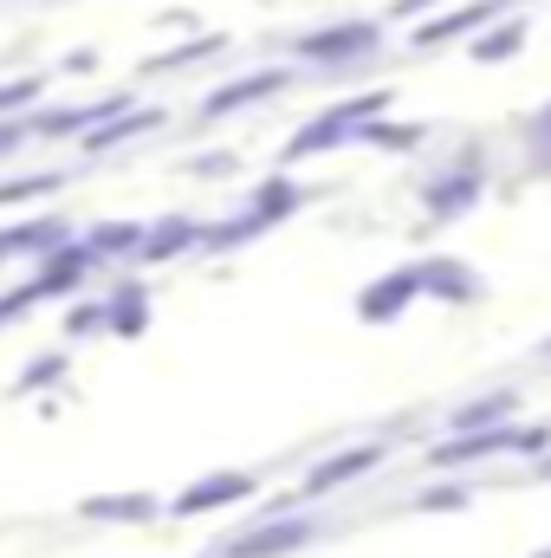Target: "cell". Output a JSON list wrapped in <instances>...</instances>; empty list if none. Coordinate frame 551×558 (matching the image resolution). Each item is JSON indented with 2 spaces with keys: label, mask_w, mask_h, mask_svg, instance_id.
Returning <instances> with one entry per match:
<instances>
[{
  "label": "cell",
  "mask_w": 551,
  "mask_h": 558,
  "mask_svg": "<svg viewBox=\"0 0 551 558\" xmlns=\"http://www.w3.org/2000/svg\"><path fill=\"white\" fill-rule=\"evenodd\" d=\"M162 507L149 500V494H111V500H85L78 507V520H156Z\"/></svg>",
  "instance_id": "5b68a950"
},
{
  "label": "cell",
  "mask_w": 551,
  "mask_h": 558,
  "mask_svg": "<svg viewBox=\"0 0 551 558\" xmlns=\"http://www.w3.org/2000/svg\"><path fill=\"white\" fill-rule=\"evenodd\" d=\"M506 410H513V397H487V403H474V410H454V428H461V435H474V428H493Z\"/></svg>",
  "instance_id": "9c48e42d"
},
{
  "label": "cell",
  "mask_w": 551,
  "mask_h": 558,
  "mask_svg": "<svg viewBox=\"0 0 551 558\" xmlns=\"http://www.w3.org/2000/svg\"><path fill=\"white\" fill-rule=\"evenodd\" d=\"M546 474H551V461H546Z\"/></svg>",
  "instance_id": "4fadbf2b"
},
{
  "label": "cell",
  "mask_w": 551,
  "mask_h": 558,
  "mask_svg": "<svg viewBox=\"0 0 551 558\" xmlns=\"http://www.w3.org/2000/svg\"><path fill=\"white\" fill-rule=\"evenodd\" d=\"M421 7H434V0H396V13H421Z\"/></svg>",
  "instance_id": "7c38bea8"
},
{
  "label": "cell",
  "mask_w": 551,
  "mask_h": 558,
  "mask_svg": "<svg viewBox=\"0 0 551 558\" xmlns=\"http://www.w3.org/2000/svg\"><path fill=\"white\" fill-rule=\"evenodd\" d=\"M370 46H377V26L357 20V26H338V33H311L298 52L318 59V65H338V59H357V52H370Z\"/></svg>",
  "instance_id": "277c9868"
},
{
  "label": "cell",
  "mask_w": 551,
  "mask_h": 558,
  "mask_svg": "<svg viewBox=\"0 0 551 558\" xmlns=\"http://www.w3.org/2000/svg\"><path fill=\"white\" fill-rule=\"evenodd\" d=\"M519 46H526V26H500V33L480 39V59H506V52H519Z\"/></svg>",
  "instance_id": "30bf717a"
},
{
  "label": "cell",
  "mask_w": 551,
  "mask_h": 558,
  "mask_svg": "<svg viewBox=\"0 0 551 558\" xmlns=\"http://www.w3.org/2000/svg\"><path fill=\"white\" fill-rule=\"evenodd\" d=\"M493 13H500L493 0H487V7H461V13H448L441 26H428V33H421V46H441V39H461V33H474L480 20H493Z\"/></svg>",
  "instance_id": "ba28073f"
},
{
  "label": "cell",
  "mask_w": 551,
  "mask_h": 558,
  "mask_svg": "<svg viewBox=\"0 0 551 558\" xmlns=\"http://www.w3.org/2000/svg\"><path fill=\"white\" fill-rule=\"evenodd\" d=\"M546 558H551V553H546Z\"/></svg>",
  "instance_id": "5bb4252c"
},
{
  "label": "cell",
  "mask_w": 551,
  "mask_h": 558,
  "mask_svg": "<svg viewBox=\"0 0 551 558\" xmlns=\"http://www.w3.org/2000/svg\"><path fill=\"white\" fill-rule=\"evenodd\" d=\"M285 85V72H260V78H241V85H228V92H215L208 98V118H221V111H234V105H254V98H267Z\"/></svg>",
  "instance_id": "52a82bcc"
},
{
  "label": "cell",
  "mask_w": 551,
  "mask_h": 558,
  "mask_svg": "<svg viewBox=\"0 0 551 558\" xmlns=\"http://www.w3.org/2000/svg\"><path fill=\"white\" fill-rule=\"evenodd\" d=\"M377 461H383V448H344V454H331L325 468H311V474H305V500H318V494H331V487H344V481L370 474Z\"/></svg>",
  "instance_id": "3957f363"
},
{
  "label": "cell",
  "mask_w": 551,
  "mask_h": 558,
  "mask_svg": "<svg viewBox=\"0 0 551 558\" xmlns=\"http://www.w3.org/2000/svg\"><path fill=\"white\" fill-rule=\"evenodd\" d=\"M13 143H26V124H0V156H7Z\"/></svg>",
  "instance_id": "8fae6325"
},
{
  "label": "cell",
  "mask_w": 551,
  "mask_h": 558,
  "mask_svg": "<svg viewBox=\"0 0 551 558\" xmlns=\"http://www.w3.org/2000/svg\"><path fill=\"white\" fill-rule=\"evenodd\" d=\"M305 539H318V520H273V526H254V533L228 539L215 558H279V553H298Z\"/></svg>",
  "instance_id": "6da1fadb"
},
{
  "label": "cell",
  "mask_w": 551,
  "mask_h": 558,
  "mask_svg": "<svg viewBox=\"0 0 551 558\" xmlns=\"http://www.w3.org/2000/svg\"><path fill=\"white\" fill-rule=\"evenodd\" d=\"M421 292V274H396L390 286H377V292H364L357 305H364V318H390V312H403V299Z\"/></svg>",
  "instance_id": "8992f818"
},
{
  "label": "cell",
  "mask_w": 551,
  "mask_h": 558,
  "mask_svg": "<svg viewBox=\"0 0 551 558\" xmlns=\"http://www.w3.org/2000/svg\"><path fill=\"white\" fill-rule=\"evenodd\" d=\"M254 487H260L254 474H208V481H195L188 494H175V500H169V513H175V520H195V513H215V507L247 500Z\"/></svg>",
  "instance_id": "7a4b0ae2"
}]
</instances>
